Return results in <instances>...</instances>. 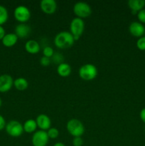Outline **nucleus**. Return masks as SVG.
Here are the masks:
<instances>
[{"mask_svg":"<svg viewBox=\"0 0 145 146\" xmlns=\"http://www.w3.org/2000/svg\"><path fill=\"white\" fill-rule=\"evenodd\" d=\"M14 86V80L9 74L0 76V93L8 92Z\"/></svg>","mask_w":145,"mask_h":146,"instance_id":"nucleus-9","label":"nucleus"},{"mask_svg":"<svg viewBox=\"0 0 145 146\" xmlns=\"http://www.w3.org/2000/svg\"><path fill=\"white\" fill-rule=\"evenodd\" d=\"M24 47H25V50L27 51V53L31 54H38L41 49L40 44L36 40H28V41L26 42Z\"/></svg>","mask_w":145,"mask_h":146,"instance_id":"nucleus-14","label":"nucleus"},{"mask_svg":"<svg viewBox=\"0 0 145 146\" xmlns=\"http://www.w3.org/2000/svg\"><path fill=\"white\" fill-rule=\"evenodd\" d=\"M75 41L73 36L68 31H61L54 38V44L57 48L61 49L71 48Z\"/></svg>","mask_w":145,"mask_h":146,"instance_id":"nucleus-1","label":"nucleus"},{"mask_svg":"<svg viewBox=\"0 0 145 146\" xmlns=\"http://www.w3.org/2000/svg\"><path fill=\"white\" fill-rule=\"evenodd\" d=\"M5 128L7 133L13 138H18V137L21 136L23 133L24 132L22 124L18 121H14V120L9 121L6 125Z\"/></svg>","mask_w":145,"mask_h":146,"instance_id":"nucleus-6","label":"nucleus"},{"mask_svg":"<svg viewBox=\"0 0 145 146\" xmlns=\"http://www.w3.org/2000/svg\"><path fill=\"white\" fill-rule=\"evenodd\" d=\"M73 12L78 18L85 19L89 17L92 14V9L90 6L86 2L79 1L75 3L73 6Z\"/></svg>","mask_w":145,"mask_h":146,"instance_id":"nucleus-5","label":"nucleus"},{"mask_svg":"<svg viewBox=\"0 0 145 146\" xmlns=\"http://www.w3.org/2000/svg\"><path fill=\"white\" fill-rule=\"evenodd\" d=\"M37 126L40 128L41 131H48L51 128V118L45 114H40L37 116L36 119Z\"/></svg>","mask_w":145,"mask_h":146,"instance_id":"nucleus-12","label":"nucleus"},{"mask_svg":"<svg viewBox=\"0 0 145 146\" xmlns=\"http://www.w3.org/2000/svg\"><path fill=\"white\" fill-rule=\"evenodd\" d=\"M71 66L67 63H62V64H59L57 67V73L58 75L61 77H68L71 75Z\"/></svg>","mask_w":145,"mask_h":146,"instance_id":"nucleus-17","label":"nucleus"},{"mask_svg":"<svg viewBox=\"0 0 145 146\" xmlns=\"http://www.w3.org/2000/svg\"><path fill=\"white\" fill-rule=\"evenodd\" d=\"M1 104H2V101H1V98H0V107L1 106Z\"/></svg>","mask_w":145,"mask_h":146,"instance_id":"nucleus-32","label":"nucleus"},{"mask_svg":"<svg viewBox=\"0 0 145 146\" xmlns=\"http://www.w3.org/2000/svg\"><path fill=\"white\" fill-rule=\"evenodd\" d=\"M53 146H65V144H63V143L58 142V143H56L54 144Z\"/></svg>","mask_w":145,"mask_h":146,"instance_id":"nucleus-31","label":"nucleus"},{"mask_svg":"<svg viewBox=\"0 0 145 146\" xmlns=\"http://www.w3.org/2000/svg\"><path fill=\"white\" fill-rule=\"evenodd\" d=\"M63 56L60 53H54L53 56H52V61L54 64H61L63 63Z\"/></svg>","mask_w":145,"mask_h":146,"instance_id":"nucleus-22","label":"nucleus"},{"mask_svg":"<svg viewBox=\"0 0 145 146\" xmlns=\"http://www.w3.org/2000/svg\"><path fill=\"white\" fill-rule=\"evenodd\" d=\"M23 128H24V132L27 133H33L36 131L37 124L36 122V120L33 119H28L26 121H25L24 124L23 125Z\"/></svg>","mask_w":145,"mask_h":146,"instance_id":"nucleus-18","label":"nucleus"},{"mask_svg":"<svg viewBox=\"0 0 145 146\" xmlns=\"http://www.w3.org/2000/svg\"><path fill=\"white\" fill-rule=\"evenodd\" d=\"M78 74L81 79L84 81H92L98 76V68L92 64H84L79 68Z\"/></svg>","mask_w":145,"mask_h":146,"instance_id":"nucleus-2","label":"nucleus"},{"mask_svg":"<svg viewBox=\"0 0 145 146\" xmlns=\"http://www.w3.org/2000/svg\"><path fill=\"white\" fill-rule=\"evenodd\" d=\"M6 125H7V124H6L5 119H4V118L2 115H0V131L4 129L6 127Z\"/></svg>","mask_w":145,"mask_h":146,"instance_id":"nucleus-28","label":"nucleus"},{"mask_svg":"<svg viewBox=\"0 0 145 146\" xmlns=\"http://www.w3.org/2000/svg\"><path fill=\"white\" fill-rule=\"evenodd\" d=\"M144 146H145V145H144Z\"/></svg>","mask_w":145,"mask_h":146,"instance_id":"nucleus-33","label":"nucleus"},{"mask_svg":"<svg viewBox=\"0 0 145 146\" xmlns=\"http://www.w3.org/2000/svg\"><path fill=\"white\" fill-rule=\"evenodd\" d=\"M40 7L44 14H53L56 11L57 3L54 0H42Z\"/></svg>","mask_w":145,"mask_h":146,"instance_id":"nucleus-11","label":"nucleus"},{"mask_svg":"<svg viewBox=\"0 0 145 146\" xmlns=\"http://www.w3.org/2000/svg\"><path fill=\"white\" fill-rule=\"evenodd\" d=\"M48 138L51 139H55L59 135V131L55 128H51L46 131Z\"/></svg>","mask_w":145,"mask_h":146,"instance_id":"nucleus-21","label":"nucleus"},{"mask_svg":"<svg viewBox=\"0 0 145 146\" xmlns=\"http://www.w3.org/2000/svg\"><path fill=\"white\" fill-rule=\"evenodd\" d=\"M70 30L75 41L79 39L85 30V23L83 20L78 17L74 18L70 24Z\"/></svg>","mask_w":145,"mask_h":146,"instance_id":"nucleus-4","label":"nucleus"},{"mask_svg":"<svg viewBox=\"0 0 145 146\" xmlns=\"http://www.w3.org/2000/svg\"><path fill=\"white\" fill-rule=\"evenodd\" d=\"M5 35V30L3 28L2 26H0V40H2V38H4V36Z\"/></svg>","mask_w":145,"mask_h":146,"instance_id":"nucleus-30","label":"nucleus"},{"mask_svg":"<svg viewBox=\"0 0 145 146\" xmlns=\"http://www.w3.org/2000/svg\"><path fill=\"white\" fill-rule=\"evenodd\" d=\"M31 31V29L28 24H19L16 27L15 33L14 34L17 36L18 38H24L28 37L30 35Z\"/></svg>","mask_w":145,"mask_h":146,"instance_id":"nucleus-13","label":"nucleus"},{"mask_svg":"<svg viewBox=\"0 0 145 146\" xmlns=\"http://www.w3.org/2000/svg\"><path fill=\"white\" fill-rule=\"evenodd\" d=\"M72 143L73 146H82L83 145V140L81 137H75Z\"/></svg>","mask_w":145,"mask_h":146,"instance_id":"nucleus-26","label":"nucleus"},{"mask_svg":"<svg viewBox=\"0 0 145 146\" xmlns=\"http://www.w3.org/2000/svg\"><path fill=\"white\" fill-rule=\"evenodd\" d=\"M139 116H140L141 120H142V122H144L145 123V108H142L140 111V113H139Z\"/></svg>","mask_w":145,"mask_h":146,"instance_id":"nucleus-29","label":"nucleus"},{"mask_svg":"<svg viewBox=\"0 0 145 146\" xmlns=\"http://www.w3.org/2000/svg\"><path fill=\"white\" fill-rule=\"evenodd\" d=\"M137 18L139 22L142 24H145V9H143L137 13Z\"/></svg>","mask_w":145,"mask_h":146,"instance_id":"nucleus-25","label":"nucleus"},{"mask_svg":"<svg viewBox=\"0 0 145 146\" xmlns=\"http://www.w3.org/2000/svg\"><path fill=\"white\" fill-rule=\"evenodd\" d=\"M9 18L8 11L4 6L0 5V26L5 24Z\"/></svg>","mask_w":145,"mask_h":146,"instance_id":"nucleus-20","label":"nucleus"},{"mask_svg":"<svg viewBox=\"0 0 145 146\" xmlns=\"http://www.w3.org/2000/svg\"><path fill=\"white\" fill-rule=\"evenodd\" d=\"M136 46L140 51H145V36L138 38L136 41Z\"/></svg>","mask_w":145,"mask_h":146,"instance_id":"nucleus-24","label":"nucleus"},{"mask_svg":"<svg viewBox=\"0 0 145 146\" xmlns=\"http://www.w3.org/2000/svg\"><path fill=\"white\" fill-rule=\"evenodd\" d=\"M14 86L15 87L16 89H17L18 91H25V90L28 88V83L25 78L20 77V78H16V79L14 80Z\"/></svg>","mask_w":145,"mask_h":146,"instance_id":"nucleus-19","label":"nucleus"},{"mask_svg":"<svg viewBox=\"0 0 145 146\" xmlns=\"http://www.w3.org/2000/svg\"><path fill=\"white\" fill-rule=\"evenodd\" d=\"M40 64L43 66H48L51 64V59L49 58H48V57L42 56L41 58V60H40Z\"/></svg>","mask_w":145,"mask_h":146,"instance_id":"nucleus-27","label":"nucleus"},{"mask_svg":"<svg viewBox=\"0 0 145 146\" xmlns=\"http://www.w3.org/2000/svg\"><path fill=\"white\" fill-rule=\"evenodd\" d=\"M18 37L14 33H9L6 34L2 38L1 41L4 46L6 47H12L15 45L18 41Z\"/></svg>","mask_w":145,"mask_h":146,"instance_id":"nucleus-16","label":"nucleus"},{"mask_svg":"<svg viewBox=\"0 0 145 146\" xmlns=\"http://www.w3.org/2000/svg\"><path fill=\"white\" fill-rule=\"evenodd\" d=\"M43 54H44V56L48 57V58H52V56L54 54V51L52 47L48 46H46L43 49Z\"/></svg>","mask_w":145,"mask_h":146,"instance_id":"nucleus-23","label":"nucleus"},{"mask_svg":"<svg viewBox=\"0 0 145 146\" xmlns=\"http://www.w3.org/2000/svg\"><path fill=\"white\" fill-rule=\"evenodd\" d=\"M145 6V0H129L128 7L133 14H136L142 10Z\"/></svg>","mask_w":145,"mask_h":146,"instance_id":"nucleus-15","label":"nucleus"},{"mask_svg":"<svg viewBox=\"0 0 145 146\" xmlns=\"http://www.w3.org/2000/svg\"><path fill=\"white\" fill-rule=\"evenodd\" d=\"M129 31L133 36L140 38L145 34V27L139 21H133L129 25Z\"/></svg>","mask_w":145,"mask_h":146,"instance_id":"nucleus-10","label":"nucleus"},{"mask_svg":"<svg viewBox=\"0 0 145 146\" xmlns=\"http://www.w3.org/2000/svg\"><path fill=\"white\" fill-rule=\"evenodd\" d=\"M66 128L68 133L74 138L81 137L85 132V127L82 123L76 118L69 120L67 123Z\"/></svg>","mask_w":145,"mask_h":146,"instance_id":"nucleus-3","label":"nucleus"},{"mask_svg":"<svg viewBox=\"0 0 145 146\" xmlns=\"http://www.w3.org/2000/svg\"><path fill=\"white\" fill-rule=\"evenodd\" d=\"M14 15L16 21H18L21 24H24L30 19L31 14L30 10L26 7L24 5H20L14 9Z\"/></svg>","mask_w":145,"mask_h":146,"instance_id":"nucleus-7","label":"nucleus"},{"mask_svg":"<svg viewBox=\"0 0 145 146\" xmlns=\"http://www.w3.org/2000/svg\"><path fill=\"white\" fill-rule=\"evenodd\" d=\"M48 138L46 131H37L33 134L31 143L33 146H46L48 143Z\"/></svg>","mask_w":145,"mask_h":146,"instance_id":"nucleus-8","label":"nucleus"}]
</instances>
